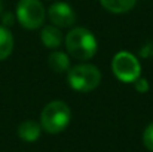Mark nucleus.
<instances>
[{
  "mask_svg": "<svg viewBox=\"0 0 153 152\" xmlns=\"http://www.w3.org/2000/svg\"><path fill=\"white\" fill-rule=\"evenodd\" d=\"M65 48L76 60H89L97 54V39L88 28L76 27L65 36Z\"/></svg>",
  "mask_w": 153,
  "mask_h": 152,
  "instance_id": "f257e3e1",
  "label": "nucleus"
},
{
  "mask_svg": "<svg viewBox=\"0 0 153 152\" xmlns=\"http://www.w3.org/2000/svg\"><path fill=\"white\" fill-rule=\"evenodd\" d=\"M71 119V110L67 103L53 100L48 103L40 113V127L49 134H58L64 131Z\"/></svg>",
  "mask_w": 153,
  "mask_h": 152,
  "instance_id": "f03ea898",
  "label": "nucleus"
},
{
  "mask_svg": "<svg viewBox=\"0 0 153 152\" xmlns=\"http://www.w3.org/2000/svg\"><path fill=\"white\" fill-rule=\"evenodd\" d=\"M67 82L68 85L80 93H89L95 90L100 82H101V72L98 67L83 63V64H76L68 69L67 72Z\"/></svg>",
  "mask_w": 153,
  "mask_h": 152,
  "instance_id": "7ed1b4c3",
  "label": "nucleus"
},
{
  "mask_svg": "<svg viewBox=\"0 0 153 152\" xmlns=\"http://www.w3.org/2000/svg\"><path fill=\"white\" fill-rule=\"evenodd\" d=\"M45 7L40 0H19L16 4V18L24 28L36 30L45 21Z\"/></svg>",
  "mask_w": 153,
  "mask_h": 152,
  "instance_id": "20e7f679",
  "label": "nucleus"
},
{
  "mask_svg": "<svg viewBox=\"0 0 153 152\" xmlns=\"http://www.w3.org/2000/svg\"><path fill=\"white\" fill-rule=\"evenodd\" d=\"M111 70L114 73V76L122 81V82H134L140 78V72H141V66L137 60V57H134L129 52H117L113 57L111 61Z\"/></svg>",
  "mask_w": 153,
  "mask_h": 152,
  "instance_id": "39448f33",
  "label": "nucleus"
},
{
  "mask_svg": "<svg viewBox=\"0 0 153 152\" xmlns=\"http://www.w3.org/2000/svg\"><path fill=\"white\" fill-rule=\"evenodd\" d=\"M48 16L51 19L52 25L55 27H71L76 22V13L73 10V7L64 1H56L51 4V7L48 9Z\"/></svg>",
  "mask_w": 153,
  "mask_h": 152,
  "instance_id": "423d86ee",
  "label": "nucleus"
},
{
  "mask_svg": "<svg viewBox=\"0 0 153 152\" xmlns=\"http://www.w3.org/2000/svg\"><path fill=\"white\" fill-rule=\"evenodd\" d=\"M40 133H42L40 124H37L33 119H27L21 122L18 127V136L24 142H36L40 137Z\"/></svg>",
  "mask_w": 153,
  "mask_h": 152,
  "instance_id": "0eeeda50",
  "label": "nucleus"
},
{
  "mask_svg": "<svg viewBox=\"0 0 153 152\" xmlns=\"http://www.w3.org/2000/svg\"><path fill=\"white\" fill-rule=\"evenodd\" d=\"M40 40L46 48L56 49L62 43V33L55 25H45L40 31Z\"/></svg>",
  "mask_w": 153,
  "mask_h": 152,
  "instance_id": "6e6552de",
  "label": "nucleus"
},
{
  "mask_svg": "<svg viewBox=\"0 0 153 152\" xmlns=\"http://www.w3.org/2000/svg\"><path fill=\"white\" fill-rule=\"evenodd\" d=\"M48 64L51 67L52 72L55 73H62V72H67L70 69V60H68V55L65 52H61V51H53L49 58H48Z\"/></svg>",
  "mask_w": 153,
  "mask_h": 152,
  "instance_id": "1a4fd4ad",
  "label": "nucleus"
},
{
  "mask_svg": "<svg viewBox=\"0 0 153 152\" xmlns=\"http://www.w3.org/2000/svg\"><path fill=\"white\" fill-rule=\"evenodd\" d=\"M137 0H100L101 6L111 13H125L135 6Z\"/></svg>",
  "mask_w": 153,
  "mask_h": 152,
  "instance_id": "9d476101",
  "label": "nucleus"
},
{
  "mask_svg": "<svg viewBox=\"0 0 153 152\" xmlns=\"http://www.w3.org/2000/svg\"><path fill=\"white\" fill-rule=\"evenodd\" d=\"M12 49H13V36L4 25H0V61L6 60L12 54Z\"/></svg>",
  "mask_w": 153,
  "mask_h": 152,
  "instance_id": "9b49d317",
  "label": "nucleus"
},
{
  "mask_svg": "<svg viewBox=\"0 0 153 152\" xmlns=\"http://www.w3.org/2000/svg\"><path fill=\"white\" fill-rule=\"evenodd\" d=\"M143 142L146 145V148L149 151L153 152V122L147 125V128L144 130V134H143Z\"/></svg>",
  "mask_w": 153,
  "mask_h": 152,
  "instance_id": "f8f14e48",
  "label": "nucleus"
},
{
  "mask_svg": "<svg viewBox=\"0 0 153 152\" xmlns=\"http://www.w3.org/2000/svg\"><path fill=\"white\" fill-rule=\"evenodd\" d=\"M134 85H135V90L140 91V93H146L149 91V84L144 78H138L137 81H134Z\"/></svg>",
  "mask_w": 153,
  "mask_h": 152,
  "instance_id": "ddd939ff",
  "label": "nucleus"
},
{
  "mask_svg": "<svg viewBox=\"0 0 153 152\" xmlns=\"http://www.w3.org/2000/svg\"><path fill=\"white\" fill-rule=\"evenodd\" d=\"M12 22H13V16L10 13H4L3 15V24H9L10 25Z\"/></svg>",
  "mask_w": 153,
  "mask_h": 152,
  "instance_id": "4468645a",
  "label": "nucleus"
},
{
  "mask_svg": "<svg viewBox=\"0 0 153 152\" xmlns=\"http://www.w3.org/2000/svg\"><path fill=\"white\" fill-rule=\"evenodd\" d=\"M1 10H3V4H1V0H0V15H1Z\"/></svg>",
  "mask_w": 153,
  "mask_h": 152,
  "instance_id": "2eb2a0df",
  "label": "nucleus"
}]
</instances>
